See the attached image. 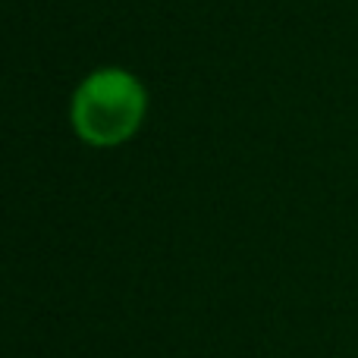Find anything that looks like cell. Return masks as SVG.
Wrapping results in <instances>:
<instances>
[{
	"label": "cell",
	"instance_id": "obj_1",
	"mask_svg": "<svg viewBox=\"0 0 358 358\" xmlns=\"http://www.w3.org/2000/svg\"><path fill=\"white\" fill-rule=\"evenodd\" d=\"M138 113H142V94L120 73L92 79L76 101V126L94 145H113L126 138L136 129Z\"/></svg>",
	"mask_w": 358,
	"mask_h": 358
}]
</instances>
